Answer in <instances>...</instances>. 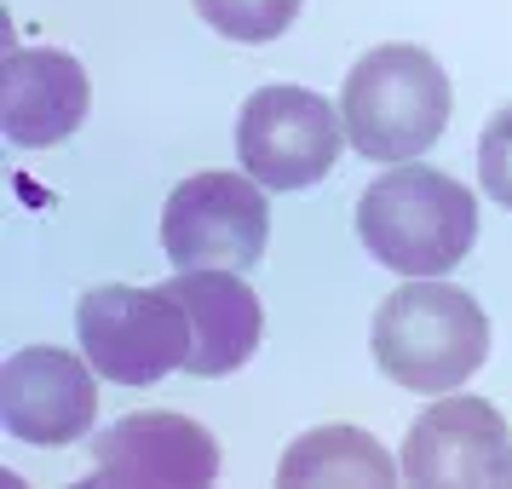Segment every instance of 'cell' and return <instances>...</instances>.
<instances>
[{
	"label": "cell",
	"mask_w": 512,
	"mask_h": 489,
	"mask_svg": "<svg viewBox=\"0 0 512 489\" xmlns=\"http://www.w3.org/2000/svg\"><path fill=\"white\" fill-rule=\"evenodd\" d=\"M265 242L271 208L254 173H190L162 208V248L179 271H248Z\"/></svg>",
	"instance_id": "5"
},
{
	"label": "cell",
	"mask_w": 512,
	"mask_h": 489,
	"mask_svg": "<svg viewBox=\"0 0 512 489\" xmlns=\"http://www.w3.org/2000/svg\"><path fill=\"white\" fill-rule=\"evenodd\" d=\"M93 363L64 346H24L0 369V415L6 432L41 449L75 443L98 415V380Z\"/></svg>",
	"instance_id": "9"
},
{
	"label": "cell",
	"mask_w": 512,
	"mask_h": 489,
	"mask_svg": "<svg viewBox=\"0 0 512 489\" xmlns=\"http://www.w3.org/2000/svg\"><path fill=\"white\" fill-rule=\"evenodd\" d=\"M340 110L311 87H259L236 116V156L265 190H311L346 150Z\"/></svg>",
	"instance_id": "6"
},
{
	"label": "cell",
	"mask_w": 512,
	"mask_h": 489,
	"mask_svg": "<svg viewBox=\"0 0 512 489\" xmlns=\"http://www.w3.org/2000/svg\"><path fill=\"white\" fill-rule=\"evenodd\" d=\"M495 484H512V449H507V461H501V472H495Z\"/></svg>",
	"instance_id": "15"
},
{
	"label": "cell",
	"mask_w": 512,
	"mask_h": 489,
	"mask_svg": "<svg viewBox=\"0 0 512 489\" xmlns=\"http://www.w3.org/2000/svg\"><path fill=\"white\" fill-rule=\"evenodd\" d=\"M93 478L87 489H208L219 484V438L202 420L173 409L121 415L93 443Z\"/></svg>",
	"instance_id": "7"
},
{
	"label": "cell",
	"mask_w": 512,
	"mask_h": 489,
	"mask_svg": "<svg viewBox=\"0 0 512 489\" xmlns=\"http://www.w3.org/2000/svg\"><path fill=\"white\" fill-rule=\"evenodd\" d=\"M305 0H196L202 24L219 29L225 41H242V47H265L294 29Z\"/></svg>",
	"instance_id": "13"
},
{
	"label": "cell",
	"mask_w": 512,
	"mask_h": 489,
	"mask_svg": "<svg viewBox=\"0 0 512 489\" xmlns=\"http://www.w3.org/2000/svg\"><path fill=\"white\" fill-rule=\"evenodd\" d=\"M357 242L397 277H449L478 242V196L438 167L397 162L357 196Z\"/></svg>",
	"instance_id": "1"
},
{
	"label": "cell",
	"mask_w": 512,
	"mask_h": 489,
	"mask_svg": "<svg viewBox=\"0 0 512 489\" xmlns=\"http://www.w3.org/2000/svg\"><path fill=\"white\" fill-rule=\"evenodd\" d=\"M403 472L386 455V443L357 426H317L288 443L277 466L282 489H392Z\"/></svg>",
	"instance_id": "12"
},
{
	"label": "cell",
	"mask_w": 512,
	"mask_h": 489,
	"mask_svg": "<svg viewBox=\"0 0 512 489\" xmlns=\"http://www.w3.org/2000/svg\"><path fill=\"white\" fill-rule=\"evenodd\" d=\"M455 116V87L449 70L426 47H374L351 64L346 87H340V121L357 156L369 162H415L449 133Z\"/></svg>",
	"instance_id": "3"
},
{
	"label": "cell",
	"mask_w": 512,
	"mask_h": 489,
	"mask_svg": "<svg viewBox=\"0 0 512 489\" xmlns=\"http://www.w3.org/2000/svg\"><path fill=\"white\" fill-rule=\"evenodd\" d=\"M369 351L380 374L397 380L403 392L443 397L489 363V317L455 282L415 277L380 300Z\"/></svg>",
	"instance_id": "2"
},
{
	"label": "cell",
	"mask_w": 512,
	"mask_h": 489,
	"mask_svg": "<svg viewBox=\"0 0 512 489\" xmlns=\"http://www.w3.org/2000/svg\"><path fill=\"white\" fill-rule=\"evenodd\" d=\"M507 449L512 432L495 403L443 392L432 409L415 415L409 438H403V455H397V472H403L409 489H484L495 484Z\"/></svg>",
	"instance_id": "8"
},
{
	"label": "cell",
	"mask_w": 512,
	"mask_h": 489,
	"mask_svg": "<svg viewBox=\"0 0 512 489\" xmlns=\"http://www.w3.org/2000/svg\"><path fill=\"white\" fill-rule=\"evenodd\" d=\"M93 110V81L81 58L52 47H12L0 70V127L18 150L64 144Z\"/></svg>",
	"instance_id": "10"
},
{
	"label": "cell",
	"mask_w": 512,
	"mask_h": 489,
	"mask_svg": "<svg viewBox=\"0 0 512 489\" xmlns=\"http://www.w3.org/2000/svg\"><path fill=\"white\" fill-rule=\"evenodd\" d=\"M167 294L190 317L185 374H196V380L236 374L265 340V305L236 271H185V277L167 282Z\"/></svg>",
	"instance_id": "11"
},
{
	"label": "cell",
	"mask_w": 512,
	"mask_h": 489,
	"mask_svg": "<svg viewBox=\"0 0 512 489\" xmlns=\"http://www.w3.org/2000/svg\"><path fill=\"white\" fill-rule=\"evenodd\" d=\"M478 185L512 208V104L507 110H495L484 121V133H478Z\"/></svg>",
	"instance_id": "14"
},
{
	"label": "cell",
	"mask_w": 512,
	"mask_h": 489,
	"mask_svg": "<svg viewBox=\"0 0 512 489\" xmlns=\"http://www.w3.org/2000/svg\"><path fill=\"white\" fill-rule=\"evenodd\" d=\"M81 357L116 386H156L190 357V317L167 288L104 282L75 305Z\"/></svg>",
	"instance_id": "4"
}]
</instances>
